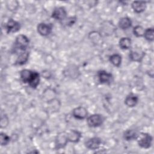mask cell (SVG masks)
<instances>
[{"label":"cell","mask_w":154,"mask_h":154,"mask_svg":"<svg viewBox=\"0 0 154 154\" xmlns=\"http://www.w3.org/2000/svg\"><path fill=\"white\" fill-rule=\"evenodd\" d=\"M22 81L25 84H28L29 87L35 88L40 82V75L35 71L28 69H23L20 73Z\"/></svg>","instance_id":"1"},{"label":"cell","mask_w":154,"mask_h":154,"mask_svg":"<svg viewBox=\"0 0 154 154\" xmlns=\"http://www.w3.org/2000/svg\"><path fill=\"white\" fill-rule=\"evenodd\" d=\"M29 40L28 38L23 34H20L17 35L16 38L14 42V51L17 54V56L28 52V48L29 46Z\"/></svg>","instance_id":"2"},{"label":"cell","mask_w":154,"mask_h":154,"mask_svg":"<svg viewBox=\"0 0 154 154\" xmlns=\"http://www.w3.org/2000/svg\"><path fill=\"white\" fill-rule=\"evenodd\" d=\"M136 140L139 146L144 149H148L152 146L153 138L148 133L141 132L138 134Z\"/></svg>","instance_id":"3"},{"label":"cell","mask_w":154,"mask_h":154,"mask_svg":"<svg viewBox=\"0 0 154 154\" xmlns=\"http://www.w3.org/2000/svg\"><path fill=\"white\" fill-rule=\"evenodd\" d=\"M104 120L102 115L95 114L90 116L87 119V123L88 126L91 128H96L100 126Z\"/></svg>","instance_id":"4"},{"label":"cell","mask_w":154,"mask_h":154,"mask_svg":"<svg viewBox=\"0 0 154 154\" xmlns=\"http://www.w3.org/2000/svg\"><path fill=\"white\" fill-rule=\"evenodd\" d=\"M69 142L67 132H62L59 133L55 138V148L60 149L64 147Z\"/></svg>","instance_id":"5"},{"label":"cell","mask_w":154,"mask_h":154,"mask_svg":"<svg viewBox=\"0 0 154 154\" xmlns=\"http://www.w3.org/2000/svg\"><path fill=\"white\" fill-rule=\"evenodd\" d=\"M145 55V52L140 48H133L130 51L129 58L132 61L140 62Z\"/></svg>","instance_id":"6"},{"label":"cell","mask_w":154,"mask_h":154,"mask_svg":"<svg viewBox=\"0 0 154 154\" xmlns=\"http://www.w3.org/2000/svg\"><path fill=\"white\" fill-rule=\"evenodd\" d=\"M38 33L42 36L49 35L52 30V25L51 23H40L37 27Z\"/></svg>","instance_id":"7"},{"label":"cell","mask_w":154,"mask_h":154,"mask_svg":"<svg viewBox=\"0 0 154 154\" xmlns=\"http://www.w3.org/2000/svg\"><path fill=\"white\" fill-rule=\"evenodd\" d=\"M67 16V12L64 7H57L52 13L51 17L58 21H63Z\"/></svg>","instance_id":"8"},{"label":"cell","mask_w":154,"mask_h":154,"mask_svg":"<svg viewBox=\"0 0 154 154\" xmlns=\"http://www.w3.org/2000/svg\"><path fill=\"white\" fill-rule=\"evenodd\" d=\"M5 27L7 32L8 34H10L17 32L20 28V23L17 21L14 20L12 19H10L7 22Z\"/></svg>","instance_id":"9"},{"label":"cell","mask_w":154,"mask_h":154,"mask_svg":"<svg viewBox=\"0 0 154 154\" xmlns=\"http://www.w3.org/2000/svg\"><path fill=\"white\" fill-rule=\"evenodd\" d=\"M101 143V140L99 138L93 137L85 141V146L90 150H96L100 147Z\"/></svg>","instance_id":"10"},{"label":"cell","mask_w":154,"mask_h":154,"mask_svg":"<svg viewBox=\"0 0 154 154\" xmlns=\"http://www.w3.org/2000/svg\"><path fill=\"white\" fill-rule=\"evenodd\" d=\"M88 112L85 108L83 106H78L74 108L72 111V116L76 119L82 120L87 117Z\"/></svg>","instance_id":"11"},{"label":"cell","mask_w":154,"mask_h":154,"mask_svg":"<svg viewBox=\"0 0 154 154\" xmlns=\"http://www.w3.org/2000/svg\"><path fill=\"white\" fill-rule=\"evenodd\" d=\"M99 81L101 84H109L112 79V74L105 70H100L97 73Z\"/></svg>","instance_id":"12"},{"label":"cell","mask_w":154,"mask_h":154,"mask_svg":"<svg viewBox=\"0 0 154 154\" xmlns=\"http://www.w3.org/2000/svg\"><path fill=\"white\" fill-rule=\"evenodd\" d=\"M69 142L77 143L81 138V133L77 130H70L67 132Z\"/></svg>","instance_id":"13"},{"label":"cell","mask_w":154,"mask_h":154,"mask_svg":"<svg viewBox=\"0 0 154 154\" xmlns=\"http://www.w3.org/2000/svg\"><path fill=\"white\" fill-rule=\"evenodd\" d=\"M134 11L137 13L143 12L146 8V2L144 1H134L131 4Z\"/></svg>","instance_id":"14"},{"label":"cell","mask_w":154,"mask_h":154,"mask_svg":"<svg viewBox=\"0 0 154 154\" xmlns=\"http://www.w3.org/2000/svg\"><path fill=\"white\" fill-rule=\"evenodd\" d=\"M138 101V97L136 95L131 93L126 97L125 99V103L128 107H134L137 104Z\"/></svg>","instance_id":"15"},{"label":"cell","mask_w":154,"mask_h":154,"mask_svg":"<svg viewBox=\"0 0 154 154\" xmlns=\"http://www.w3.org/2000/svg\"><path fill=\"white\" fill-rule=\"evenodd\" d=\"M119 26L122 29H126L129 28H130L132 25V22L131 20L127 17H122L118 23Z\"/></svg>","instance_id":"16"},{"label":"cell","mask_w":154,"mask_h":154,"mask_svg":"<svg viewBox=\"0 0 154 154\" xmlns=\"http://www.w3.org/2000/svg\"><path fill=\"white\" fill-rule=\"evenodd\" d=\"M138 134L134 129H128L126 130L123 134V138L127 141L133 140L137 138Z\"/></svg>","instance_id":"17"},{"label":"cell","mask_w":154,"mask_h":154,"mask_svg":"<svg viewBox=\"0 0 154 154\" xmlns=\"http://www.w3.org/2000/svg\"><path fill=\"white\" fill-rule=\"evenodd\" d=\"M119 46L122 49H128L131 48V40L129 37H122L119 42Z\"/></svg>","instance_id":"18"},{"label":"cell","mask_w":154,"mask_h":154,"mask_svg":"<svg viewBox=\"0 0 154 154\" xmlns=\"http://www.w3.org/2000/svg\"><path fill=\"white\" fill-rule=\"evenodd\" d=\"M109 61L112 64H113L114 66H116L119 67L122 62V57L117 54H112L109 57Z\"/></svg>","instance_id":"19"},{"label":"cell","mask_w":154,"mask_h":154,"mask_svg":"<svg viewBox=\"0 0 154 154\" xmlns=\"http://www.w3.org/2000/svg\"><path fill=\"white\" fill-rule=\"evenodd\" d=\"M146 40L149 42H152L154 38V30L153 28H149L145 29L144 35Z\"/></svg>","instance_id":"20"},{"label":"cell","mask_w":154,"mask_h":154,"mask_svg":"<svg viewBox=\"0 0 154 154\" xmlns=\"http://www.w3.org/2000/svg\"><path fill=\"white\" fill-rule=\"evenodd\" d=\"M145 29L143 27L140 25L135 26L133 29V32L134 34L137 37H143L144 35Z\"/></svg>","instance_id":"21"},{"label":"cell","mask_w":154,"mask_h":154,"mask_svg":"<svg viewBox=\"0 0 154 154\" xmlns=\"http://www.w3.org/2000/svg\"><path fill=\"white\" fill-rule=\"evenodd\" d=\"M0 141L1 146H5L10 142V138L6 134L1 132L0 135Z\"/></svg>","instance_id":"22"},{"label":"cell","mask_w":154,"mask_h":154,"mask_svg":"<svg viewBox=\"0 0 154 154\" xmlns=\"http://www.w3.org/2000/svg\"><path fill=\"white\" fill-rule=\"evenodd\" d=\"M76 17L75 16H72V17H69L67 18H66L63 22H64V23L68 26H70L72 25H73L76 21Z\"/></svg>","instance_id":"23"}]
</instances>
